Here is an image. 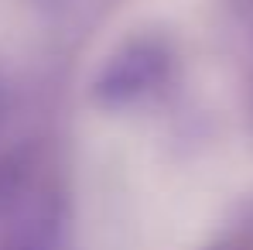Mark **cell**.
<instances>
[{
	"mask_svg": "<svg viewBox=\"0 0 253 250\" xmlns=\"http://www.w3.org/2000/svg\"><path fill=\"white\" fill-rule=\"evenodd\" d=\"M199 250H250V247L243 244L240 233H229V237H215V240H209L206 247H199Z\"/></svg>",
	"mask_w": 253,
	"mask_h": 250,
	"instance_id": "cell-2",
	"label": "cell"
},
{
	"mask_svg": "<svg viewBox=\"0 0 253 250\" xmlns=\"http://www.w3.org/2000/svg\"><path fill=\"white\" fill-rule=\"evenodd\" d=\"M185 48L168 24H133L103 51L85 96L103 117H133L165 103L181 86Z\"/></svg>",
	"mask_w": 253,
	"mask_h": 250,
	"instance_id": "cell-1",
	"label": "cell"
},
{
	"mask_svg": "<svg viewBox=\"0 0 253 250\" xmlns=\"http://www.w3.org/2000/svg\"><path fill=\"white\" fill-rule=\"evenodd\" d=\"M35 7H42V10H55V7H65L69 0H31Z\"/></svg>",
	"mask_w": 253,
	"mask_h": 250,
	"instance_id": "cell-3",
	"label": "cell"
},
{
	"mask_svg": "<svg viewBox=\"0 0 253 250\" xmlns=\"http://www.w3.org/2000/svg\"><path fill=\"white\" fill-rule=\"evenodd\" d=\"M0 117H3V79H0Z\"/></svg>",
	"mask_w": 253,
	"mask_h": 250,
	"instance_id": "cell-4",
	"label": "cell"
}]
</instances>
